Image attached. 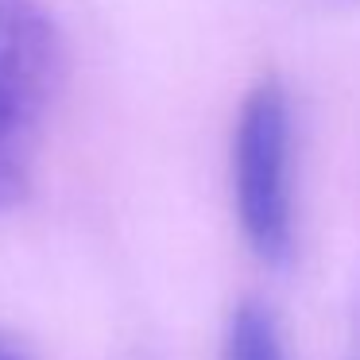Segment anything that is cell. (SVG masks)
I'll return each instance as SVG.
<instances>
[{"instance_id": "obj_3", "label": "cell", "mask_w": 360, "mask_h": 360, "mask_svg": "<svg viewBox=\"0 0 360 360\" xmlns=\"http://www.w3.org/2000/svg\"><path fill=\"white\" fill-rule=\"evenodd\" d=\"M221 360H283V341L275 318L259 302H240L229 318L225 356Z\"/></svg>"}, {"instance_id": "obj_2", "label": "cell", "mask_w": 360, "mask_h": 360, "mask_svg": "<svg viewBox=\"0 0 360 360\" xmlns=\"http://www.w3.org/2000/svg\"><path fill=\"white\" fill-rule=\"evenodd\" d=\"M55 78L58 43L43 8L35 0H0V101L32 120Z\"/></svg>"}, {"instance_id": "obj_4", "label": "cell", "mask_w": 360, "mask_h": 360, "mask_svg": "<svg viewBox=\"0 0 360 360\" xmlns=\"http://www.w3.org/2000/svg\"><path fill=\"white\" fill-rule=\"evenodd\" d=\"M0 360H24V356H20V352H16V349H8V345L0 341Z\"/></svg>"}, {"instance_id": "obj_1", "label": "cell", "mask_w": 360, "mask_h": 360, "mask_svg": "<svg viewBox=\"0 0 360 360\" xmlns=\"http://www.w3.org/2000/svg\"><path fill=\"white\" fill-rule=\"evenodd\" d=\"M290 109L279 82H259L240 105L233 143L236 213L252 252L271 264L290 252Z\"/></svg>"}]
</instances>
